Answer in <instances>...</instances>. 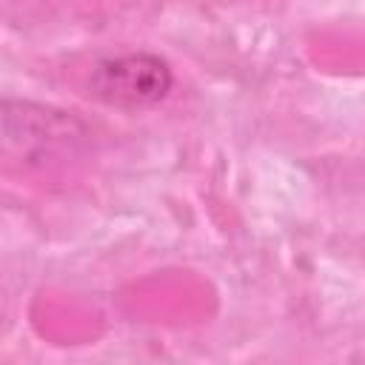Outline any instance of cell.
<instances>
[{
  "label": "cell",
  "instance_id": "cell-1",
  "mask_svg": "<svg viewBox=\"0 0 365 365\" xmlns=\"http://www.w3.org/2000/svg\"><path fill=\"white\" fill-rule=\"evenodd\" d=\"M3 154L23 171H46L77 160L91 131L71 111H60L31 100H3L0 108Z\"/></svg>",
  "mask_w": 365,
  "mask_h": 365
},
{
  "label": "cell",
  "instance_id": "cell-2",
  "mask_svg": "<svg viewBox=\"0 0 365 365\" xmlns=\"http://www.w3.org/2000/svg\"><path fill=\"white\" fill-rule=\"evenodd\" d=\"M171 83L174 77L163 57L148 51H131L97 63L88 77V94L111 108L140 111L165 100Z\"/></svg>",
  "mask_w": 365,
  "mask_h": 365
}]
</instances>
